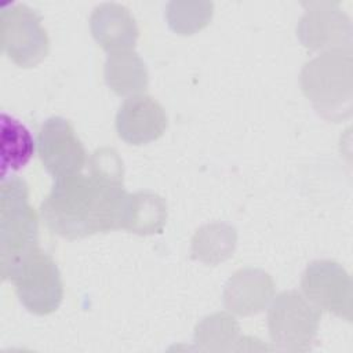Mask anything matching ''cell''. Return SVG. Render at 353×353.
Instances as JSON below:
<instances>
[{
  "mask_svg": "<svg viewBox=\"0 0 353 353\" xmlns=\"http://www.w3.org/2000/svg\"><path fill=\"white\" fill-rule=\"evenodd\" d=\"M234 233L225 225L203 228L193 240V251L197 258L205 262L225 259L233 250Z\"/></svg>",
  "mask_w": 353,
  "mask_h": 353,
  "instance_id": "4fadbf2b",
  "label": "cell"
},
{
  "mask_svg": "<svg viewBox=\"0 0 353 353\" xmlns=\"http://www.w3.org/2000/svg\"><path fill=\"white\" fill-rule=\"evenodd\" d=\"M167 119L163 108L150 97H135L124 102L117 113L119 135L130 143H146L161 135Z\"/></svg>",
  "mask_w": 353,
  "mask_h": 353,
  "instance_id": "52a82bcc",
  "label": "cell"
},
{
  "mask_svg": "<svg viewBox=\"0 0 353 353\" xmlns=\"http://www.w3.org/2000/svg\"><path fill=\"white\" fill-rule=\"evenodd\" d=\"M34 141L29 130L19 120L1 114V175L21 170L32 157Z\"/></svg>",
  "mask_w": 353,
  "mask_h": 353,
  "instance_id": "30bf717a",
  "label": "cell"
},
{
  "mask_svg": "<svg viewBox=\"0 0 353 353\" xmlns=\"http://www.w3.org/2000/svg\"><path fill=\"white\" fill-rule=\"evenodd\" d=\"M165 221V207L160 197L150 193H137L127 197L123 226L135 233H153Z\"/></svg>",
  "mask_w": 353,
  "mask_h": 353,
  "instance_id": "8fae6325",
  "label": "cell"
},
{
  "mask_svg": "<svg viewBox=\"0 0 353 353\" xmlns=\"http://www.w3.org/2000/svg\"><path fill=\"white\" fill-rule=\"evenodd\" d=\"M106 79L116 92L128 94L146 85V70L135 54H113L106 65Z\"/></svg>",
  "mask_w": 353,
  "mask_h": 353,
  "instance_id": "7c38bea8",
  "label": "cell"
},
{
  "mask_svg": "<svg viewBox=\"0 0 353 353\" xmlns=\"http://www.w3.org/2000/svg\"><path fill=\"white\" fill-rule=\"evenodd\" d=\"M12 283L19 301L33 313H50L61 302L62 285L58 269L52 259L40 250L29 256Z\"/></svg>",
  "mask_w": 353,
  "mask_h": 353,
  "instance_id": "277c9868",
  "label": "cell"
},
{
  "mask_svg": "<svg viewBox=\"0 0 353 353\" xmlns=\"http://www.w3.org/2000/svg\"><path fill=\"white\" fill-rule=\"evenodd\" d=\"M314 310L296 292L281 294L272 306L269 327L273 339L290 349L310 341L316 328Z\"/></svg>",
  "mask_w": 353,
  "mask_h": 353,
  "instance_id": "8992f818",
  "label": "cell"
},
{
  "mask_svg": "<svg viewBox=\"0 0 353 353\" xmlns=\"http://www.w3.org/2000/svg\"><path fill=\"white\" fill-rule=\"evenodd\" d=\"M272 294V281L261 270L245 269L233 276L225 291L226 305L241 314L259 310Z\"/></svg>",
  "mask_w": 353,
  "mask_h": 353,
  "instance_id": "ba28073f",
  "label": "cell"
},
{
  "mask_svg": "<svg viewBox=\"0 0 353 353\" xmlns=\"http://www.w3.org/2000/svg\"><path fill=\"white\" fill-rule=\"evenodd\" d=\"M92 33L105 48L127 47L137 39V28L128 11L117 4L98 7L91 18Z\"/></svg>",
  "mask_w": 353,
  "mask_h": 353,
  "instance_id": "9c48e42d",
  "label": "cell"
},
{
  "mask_svg": "<svg viewBox=\"0 0 353 353\" xmlns=\"http://www.w3.org/2000/svg\"><path fill=\"white\" fill-rule=\"evenodd\" d=\"M37 148L43 165L57 178L74 175L84 164V149L70 124L61 117L43 124Z\"/></svg>",
  "mask_w": 353,
  "mask_h": 353,
  "instance_id": "5b68a950",
  "label": "cell"
},
{
  "mask_svg": "<svg viewBox=\"0 0 353 353\" xmlns=\"http://www.w3.org/2000/svg\"><path fill=\"white\" fill-rule=\"evenodd\" d=\"M1 47L4 54L21 68L34 66L46 57L47 36L33 10L25 4L3 8Z\"/></svg>",
  "mask_w": 353,
  "mask_h": 353,
  "instance_id": "3957f363",
  "label": "cell"
},
{
  "mask_svg": "<svg viewBox=\"0 0 353 353\" xmlns=\"http://www.w3.org/2000/svg\"><path fill=\"white\" fill-rule=\"evenodd\" d=\"M37 222L28 203V186L17 176L1 181L0 265L4 280L14 281L36 248Z\"/></svg>",
  "mask_w": 353,
  "mask_h": 353,
  "instance_id": "7a4b0ae2",
  "label": "cell"
},
{
  "mask_svg": "<svg viewBox=\"0 0 353 353\" xmlns=\"http://www.w3.org/2000/svg\"><path fill=\"white\" fill-rule=\"evenodd\" d=\"M127 197L120 183L69 175L57 178L41 214L52 232L76 239L123 226Z\"/></svg>",
  "mask_w": 353,
  "mask_h": 353,
  "instance_id": "6da1fadb",
  "label": "cell"
}]
</instances>
